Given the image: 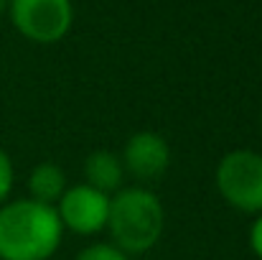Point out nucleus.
I'll return each instance as SVG.
<instances>
[{
	"label": "nucleus",
	"instance_id": "10",
	"mask_svg": "<svg viewBox=\"0 0 262 260\" xmlns=\"http://www.w3.org/2000/svg\"><path fill=\"white\" fill-rule=\"evenodd\" d=\"M10 189H13V161H10V156L0 148V207L8 202Z\"/></svg>",
	"mask_w": 262,
	"mask_h": 260
},
{
	"label": "nucleus",
	"instance_id": "2",
	"mask_svg": "<svg viewBox=\"0 0 262 260\" xmlns=\"http://www.w3.org/2000/svg\"><path fill=\"white\" fill-rule=\"evenodd\" d=\"M163 222L166 214L161 199L143 186L120 189L110 196L107 230L112 235V245L125 255H140L156 248L163 235Z\"/></svg>",
	"mask_w": 262,
	"mask_h": 260
},
{
	"label": "nucleus",
	"instance_id": "8",
	"mask_svg": "<svg viewBox=\"0 0 262 260\" xmlns=\"http://www.w3.org/2000/svg\"><path fill=\"white\" fill-rule=\"evenodd\" d=\"M28 191H31L33 202L54 207L67 191V176L61 171V166H56L51 161L38 164L28 176Z\"/></svg>",
	"mask_w": 262,
	"mask_h": 260
},
{
	"label": "nucleus",
	"instance_id": "12",
	"mask_svg": "<svg viewBox=\"0 0 262 260\" xmlns=\"http://www.w3.org/2000/svg\"><path fill=\"white\" fill-rule=\"evenodd\" d=\"M3 10H8V0H0V13Z\"/></svg>",
	"mask_w": 262,
	"mask_h": 260
},
{
	"label": "nucleus",
	"instance_id": "7",
	"mask_svg": "<svg viewBox=\"0 0 262 260\" xmlns=\"http://www.w3.org/2000/svg\"><path fill=\"white\" fill-rule=\"evenodd\" d=\"M122 178H125L122 161L112 151H94L87 156V161H84V184L87 186L110 196L112 191H120Z\"/></svg>",
	"mask_w": 262,
	"mask_h": 260
},
{
	"label": "nucleus",
	"instance_id": "6",
	"mask_svg": "<svg viewBox=\"0 0 262 260\" xmlns=\"http://www.w3.org/2000/svg\"><path fill=\"white\" fill-rule=\"evenodd\" d=\"M122 169L125 173L140 178V181H153L161 178L171 166V146L161 133L143 130L127 138L125 151H122Z\"/></svg>",
	"mask_w": 262,
	"mask_h": 260
},
{
	"label": "nucleus",
	"instance_id": "11",
	"mask_svg": "<svg viewBox=\"0 0 262 260\" xmlns=\"http://www.w3.org/2000/svg\"><path fill=\"white\" fill-rule=\"evenodd\" d=\"M250 248H252V253L262 260V212L257 214V219H255L252 227H250Z\"/></svg>",
	"mask_w": 262,
	"mask_h": 260
},
{
	"label": "nucleus",
	"instance_id": "3",
	"mask_svg": "<svg viewBox=\"0 0 262 260\" xmlns=\"http://www.w3.org/2000/svg\"><path fill=\"white\" fill-rule=\"evenodd\" d=\"M216 189L224 202L245 214L262 212V156L255 151H229L216 166Z\"/></svg>",
	"mask_w": 262,
	"mask_h": 260
},
{
	"label": "nucleus",
	"instance_id": "5",
	"mask_svg": "<svg viewBox=\"0 0 262 260\" xmlns=\"http://www.w3.org/2000/svg\"><path fill=\"white\" fill-rule=\"evenodd\" d=\"M56 214L64 230H72L77 235H94L107 227L110 196L87 184H77L67 189L64 196L56 202Z\"/></svg>",
	"mask_w": 262,
	"mask_h": 260
},
{
	"label": "nucleus",
	"instance_id": "1",
	"mask_svg": "<svg viewBox=\"0 0 262 260\" xmlns=\"http://www.w3.org/2000/svg\"><path fill=\"white\" fill-rule=\"evenodd\" d=\"M61 235L56 207L33 199L0 207V260H49L59 250Z\"/></svg>",
	"mask_w": 262,
	"mask_h": 260
},
{
	"label": "nucleus",
	"instance_id": "9",
	"mask_svg": "<svg viewBox=\"0 0 262 260\" xmlns=\"http://www.w3.org/2000/svg\"><path fill=\"white\" fill-rule=\"evenodd\" d=\"M77 260H130L120 248H115V245H110V243H94V245H89L84 248Z\"/></svg>",
	"mask_w": 262,
	"mask_h": 260
},
{
	"label": "nucleus",
	"instance_id": "4",
	"mask_svg": "<svg viewBox=\"0 0 262 260\" xmlns=\"http://www.w3.org/2000/svg\"><path fill=\"white\" fill-rule=\"evenodd\" d=\"M8 13L13 26L36 44L64 38L74 18L69 0H8Z\"/></svg>",
	"mask_w": 262,
	"mask_h": 260
}]
</instances>
